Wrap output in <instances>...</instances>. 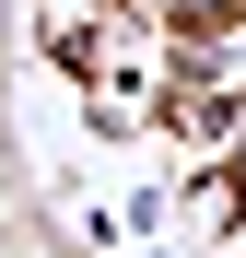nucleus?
<instances>
[{"label":"nucleus","mask_w":246,"mask_h":258,"mask_svg":"<svg viewBox=\"0 0 246 258\" xmlns=\"http://www.w3.org/2000/svg\"><path fill=\"white\" fill-rule=\"evenodd\" d=\"M234 211H246V153H234Z\"/></svg>","instance_id":"obj_1"}]
</instances>
